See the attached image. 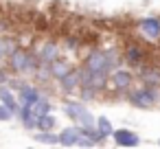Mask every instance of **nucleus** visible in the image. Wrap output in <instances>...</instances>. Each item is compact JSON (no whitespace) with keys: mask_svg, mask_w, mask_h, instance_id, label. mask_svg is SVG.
I'll return each mask as SVG.
<instances>
[{"mask_svg":"<svg viewBox=\"0 0 160 149\" xmlns=\"http://www.w3.org/2000/svg\"><path fill=\"white\" fill-rule=\"evenodd\" d=\"M11 68L16 72H35L38 70V57H33L29 51H22V48H16L11 55Z\"/></svg>","mask_w":160,"mask_h":149,"instance_id":"1","label":"nucleus"},{"mask_svg":"<svg viewBox=\"0 0 160 149\" xmlns=\"http://www.w3.org/2000/svg\"><path fill=\"white\" fill-rule=\"evenodd\" d=\"M129 101L136 107H151L158 103V92L153 90V86H142L129 94Z\"/></svg>","mask_w":160,"mask_h":149,"instance_id":"2","label":"nucleus"},{"mask_svg":"<svg viewBox=\"0 0 160 149\" xmlns=\"http://www.w3.org/2000/svg\"><path fill=\"white\" fill-rule=\"evenodd\" d=\"M79 75H81V86L83 88H92L97 92H101L105 88V83H108V75L105 72H97V70H90L86 66L79 70Z\"/></svg>","mask_w":160,"mask_h":149,"instance_id":"3","label":"nucleus"},{"mask_svg":"<svg viewBox=\"0 0 160 149\" xmlns=\"http://www.w3.org/2000/svg\"><path fill=\"white\" fill-rule=\"evenodd\" d=\"M114 140H116V145H121V147H136L138 142H140V138H138V134L136 132H132V129H127V127H121V129H114Z\"/></svg>","mask_w":160,"mask_h":149,"instance_id":"4","label":"nucleus"},{"mask_svg":"<svg viewBox=\"0 0 160 149\" xmlns=\"http://www.w3.org/2000/svg\"><path fill=\"white\" fill-rule=\"evenodd\" d=\"M138 27H140L145 37H149V40H158L160 37V18H142Z\"/></svg>","mask_w":160,"mask_h":149,"instance_id":"5","label":"nucleus"},{"mask_svg":"<svg viewBox=\"0 0 160 149\" xmlns=\"http://www.w3.org/2000/svg\"><path fill=\"white\" fill-rule=\"evenodd\" d=\"M83 138V127H66L62 134H59V145H79Z\"/></svg>","mask_w":160,"mask_h":149,"instance_id":"6","label":"nucleus"},{"mask_svg":"<svg viewBox=\"0 0 160 149\" xmlns=\"http://www.w3.org/2000/svg\"><path fill=\"white\" fill-rule=\"evenodd\" d=\"M110 81H112V86H114L116 90H127V88L132 86L134 77H132V72H127V70H118V68H116V70L112 72Z\"/></svg>","mask_w":160,"mask_h":149,"instance_id":"7","label":"nucleus"},{"mask_svg":"<svg viewBox=\"0 0 160 149\" xmlns=\"http://www.w3.org/2000/svg\"><path fill=\"white\" fill-rule=\"evenodd\" d=\"M62 81V90L64 92H75L79 86H81V75H79V70H70L66 77H62L59 79Z\"/></svg>","mask_w":160,"mask_h":149,"instance_id":"8","label":"nucleus"},{"mask_svg":"<svg viewBox=\"0 0 160 149\" xmlns=\"http://www.w3.org/2000/svg\"><path fill=\"white\" fill-rule=\"evenodd\" d=\"M38 99H40V92H38L33 86H22V88H20V103H22V105L33 107Z\"/></svg>","mask_w":160,"mask_h":149,"instance_id":"9","label":"nucleus"},{"mask_svg":"<svg viewBox=\"0 0 160 149\" xmlns=\"http://www.w3.org/2000/svg\"><path fill=\"white\" fill-rule=\"evenodd\" d=\"M38 57H40V62H46V64H51V62H55L57 57H59V48H57V44H44L42 48H40V53H38Z\"/></svg>","mask_w":160,"mask_h":149,"instance_id":"10","label":"nucleus"},{"mask_svg":"<svg viewBox=\"0 0 160 149\" xmlns=\"http://www.w3.org/2000/svg\"><path fill=\"white\" fill-rule=\"evenodd\" d=\"M0 99H2V103H5L13 114H16V112H20V107H22V105H18V103H16V94H13L9 88L0 86Z\"/></svg>","mask_w":160,"mask_h":149,"instance_id":"11","label":"nucleus"},{"mask_svg":"<svg viewBox=\"0 0 160 149\" xmlns=\"http://www.w3.org/2000/svg\"><path fill=\"white\" fill-rule=\"evenodd\" d=\"M64 112L68 114V118H75V121H77V118L86 112V105H83L81 101H68V103L64 105Z\"/></svg>","mask_w":160,"mask_h":149,"instance_id":"12","label":"nucleus"},{"mask_svg":"<svg viewBox=\"0 0 160 149\" xmlns=\"http://www.w3.org/2000/svg\"><path fill=\"white\" fill-rule=\"evenodd\" d=\"M140 79L145 86H160V70L158 68H145Z\"/></svg>","mask_w":160,"mask_h":149,"instance_id":"13","label":"nucleus"},{"mask_svg":"<svg viewBox=\"0 0 160 149\" xmlns=\"http://www.w3.org/2000/svg\"><path fill=\"white\" fill-rule=\"evenodd\" d=\"M72 68L66 64V62H51V77H55V79H62V77H66L68 72H70Z\"/></svg>","mask_w":160,"mask_h":149,"instance_id":"14","label":"nucleus"},{"mask_svg":"<svg viewBox=\"0 0 160 149\" xmlns=\"http://www.w3.org/2000/svg\"><path fill=\"white\" fill-rule=\"evenodd\" d=\"M16 48H18V46H16V40H11V37H0V62H2L5 57H9Z\"/></svg>","mask_w":160,"mask_h":149,"instance_id":"15","label":"nucleus"},{"mask_svg":"<svg viewBox=\"0 0 160 149\" xmlns=\"http://www.w3.org/2000/svg\"><path fill=\"white\" fill-rule=\"evenodd\" d=\"M125 57H127V62H129V64L140 66V62H142V51H140V46H129V48H127V53H125Z\"/></svg>","mask_w":160,"mask_h":149,"instance_id":"16","label":"nucleus"},{"mask_svg":"<svg viewBox=\"0 0 160 149\" xmlns=\"http://www.w3.org/2000/svg\"><path fill=\"white\" fill-rule=\"evenodd\" d=\"M53 127H55V118L51 116V112L38 116V129H40V132H48V129H53Z\"/></svg>","mask_w":160,"mask_h":149,"instance_id":"17","label":"nucleus"},{"mask_svg":"<svg viewBox=\"0 0 160 149\" xmlns=\"http://www.w3.org/2000/svg\"><path fill=\"white\" fill-rule=\"evenodd\" d=\"M35 140H38V142H46V145H57V142H59V134H53V129L40 132V134L35 136Z\"/></svg>","mask_w":160,"mask_h":149,"instance_id":"18","label":"nucleus"},{"mask_svg":"<svg viewBox=\"0 0 160 149\" xmlns=\"http://www.w3.org/2000/svg\"><path fill=\"white\" fill-rule=\"evenodd\" d=\"M33 112L40 116V114H48L51 112V101L48 99H44V97H40L38 101H35V105H33Z\"/></svg>","mask_w":160,"mask_h":149,"instance_id":"19","label":"nucleus"},{"mask_svg":"<svg viewBox=\"0 0 160 149\" xmlns=\"http://www.w3.org/2000/svg\"><path fill=\"white\" fill-rule=\"evenodd\" d=\"M97 127H99V132L108 138V136H112L114 134V127H112V123L105 118V116H101V118H97Z\"/></svg>","mask_w":160,"mask_h":149,"instance_id":"20","label":"nucleus"},{"mask_svg":"<svg viewBox=\"0 0 160 149\" xmlns=\"http://www.w3.org/2000/svg\"><path fill=\"white\" fill-rule=\"evenodd\" d=\"M77 123H79V125H81L83 129H88V127H94V125H97L94 116H92V114H90L88 110H86V112H83V114H81L79 118H77Z\"/></svg>","mask_w":160,"mask_h":149,"instance_id":"21","label":"nucleus"},{"mask_svg":"<svg viewBox=\"0 0 160 149\" xmlns=\"http://www.w3.org/2000/svg\"><path fill=\"white\" fill-rule=\"evenodd\" d=\"M11 116H13V112H11V110L2 103V105H0V121H9Z\"/></svg>","mask_w":160,"mask_h":149,"instance_id":"22","label":"nucleus"},{"mask_svg":"<svg viewBox=\"0 0 160 149\" xmlns=\"http://www.w3.org/2000/svg\"><path fill=\"white\" fill-rule=\"evenodd\" d=\"M5 81H7V75H5L2 70H0V83H5Z\"/></svg>","mask_w":160,"mask_h":149,"instance_id":"23","label":"nucleus"},{"mask_svg":"<svg viewBox=\"0 0 160 149\" xmlns=\"http://www.w3.org/2000/svg\"><path fill=\"white\" fill-rule=\"evenodd\" d=\"M158 145H160V140H158Z\"/></svg>","mask_w":160,"mask_h":149,"instance_id":"24","label":"nucleus"}]
</instances>
